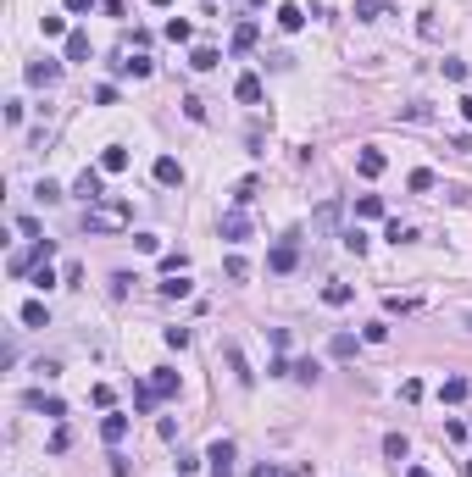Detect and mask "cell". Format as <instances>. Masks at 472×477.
<instances>
[{
	"mask_svg": "<svg viewBox=\"0 0 472 477\" xmlns=\"http://www.w3.org/2000/svg\"><path fill=\"white\" fill-rule=\"evenodd\" d=\"M56 78H62V62H50V56H45V62H28V83H45V89H50Z\"/></svg>",
	"mask_w": 472,
	"mask_h": 477,
	"instance_id": "6",
	"label": "cell"
},
{
	"mask_svg": "<svg viewBox=\"0 0 472 477\" xmlns=\"http://www.w3.org/2000/svg\"><path fill=\"white\" fill-rule=\"evenodd\" d=\"M73 194H78L83 206H100V200H106V183H100V166H83V172H78V183H73Z\"/></svg>",
	"mask_w": 472,
	"mask_h": 477,
	"instance_id": "2",
	"label": "cell"
},
{
	"mask_svg": "<svg viewBox=\"0 0 472 477\" xmlns=\"http://www.w3.org/2000/svg\"><path fill=\"white\" fill-rule=\"evenodd\" d=\"M467 322H472V317H467Z\"/></svg>",
	"mask_w": 472,
	"mask_h": 477,
	"instance_id": "49",
	"label": "cell"
},
{
	"mask_svg": "<svg viewBox=\"0 0 472 477\" xmlns=\"http://www.w3.org/2000/svg\"><path fill=\"white\" fill-rule=\"evenodd\" d=\"M328 355H333V361H350V355H356V339H350V333H333V339H328Z\"/></svg>",
	"mask_w": 472,
	"mask_h": 477,
	"instance_id": "16",
	"label": "cell"
},
{
	"mask_svg": "<svg viewBox=\"0 0 472 477\" xmlns=\"http://www.w3.org/2000/svg\"><path fill=\"white\" fill-rule=\"evenodd\" d=\"M189 34H195V28H189V22H183V17H172V22H167V39H172V45H183V39H189Z\"/></svg>",
	"mask_w": 472,
	"mask_h": 477,
	"instance_id": "30",
	"label": "cell"
},
{
	"mask_svg": "<svg viewBox=\"0 0 472 477\" xmlns=\"http://www.w3.org/2000/svg\"><path fill=\"white\" fill-rule=\"evenodd\" d=\"M156 183H167V189H172V183H183V166H178L172 156H161L156 161Z\"/></svg>",
	"mask_w": 472,
	"mask_h": 477,
	"instance_id": "13",
	"label": "cell"
},
{
	"mask_svg": "<svg viewBox=\"0 0 472 477\" xmlns=\"http://www.w3.org/2000/svg\"><path fill=\"white\" fill-rule=\"evenodd\" d=\"M250 477H278V467H272V461H261V467H256Z\"/></svg>",
	"mask_w": 472,
	"mask_h": 477,
	"instance_id": "44",
	"label": "cell"
},
{
	"mask_svg": "<svg viewBox=\"0 0 472 477\" xmlns=\"http://www.w3.org/2000/svg\"><path fill=\"white\" fill-rule=\"evenodd\" d=\"M300 22H306V11H300V6H278V28H284V34H295Z\"/></svg>",
	"mask_w": 472,
	"mask_h": 477,
	"instance_id": "19",
	"label": "cell"
},
{
	"mask_svg": "<svg viewBox=\"0 0 472 477\" xmlns=\"http://www.w3.org/2000/svg\"><path fill=\"white\" fill-rule=\"evenodd\" d=\"M67 444H73V433H67V427H56V433H50V455H62Z\"/></svg>",
	"mask_w": 472,
	"mask_h": 477,
	"instance_id": "40",
	"label": "cell"
},
{
	"mask_svg": "<svg viewBox=\"0 0 472 477\" xmlns=\"http://www.w3.org/2000/svg\"><path fill=\"white\" fill-rule=\"evenodd\" d=\"M405 183H411V189H417V194H428V189H433V172H428V166H417V172H411V178H405Z\"/></svg>",
	"mask_w": 472,
	"mask_h": 477,
	"instance_id": "31",
	"label": "cell"
},
{
	"mask_svg": "<svg viewBox=\"0 0 472 477\" xmlns=\"http://www.w3.org/2000/svg\"><path fill=\"white\" fill-rule=\"evenodd\" d=\"M28 405H34V411H45L50 422H56V416H67V405H62L56 394H28Z\"/></svg>",
	"mask_w": 472,
	"mask_h": 477,
	"instance_id": "11",
	"label": "cell"
},
{
	"mask_svg": "<svg viewBox=\"0 0 472 477\" xmlns=\"http://www.w3.org/2000/svg\"><path fill=\"white\" fill-rule=\"evenodd\" d=\"M151 394L172 399V394H178V372H156V378H151Z\"/></svg>",
	"mask_w": 472,
	"mask_h": 477,
	"instance_id": "14",
	"label": "cell"
},
{
	"mask_svg": "<svg viewBox=\"0 0 472 477\" xmlns=\"http://www.w3.org/2000/svg\"><path fill=\"white\" fill-rule=\"evenodd\" d=\"M384 306H389L394 317H405V311H417V300H400V294H389V300H384Z\"/></svg>",
	"mask_w": 472,
	"mask_h": 477,
	"instance_id": "41",
	"label": "cell"
},
{
	"mask_svg": "<svg viewBox=\"0 0 472 477\" xmlns=\"http://www.w3.org/2000/svg\"><path fill=\"white\" fill-rule=\"evenodd\" d=\"M361 339H367V344H384V339H389V327H384V322H367V327H361Z\"/></svg>",
	"mask_w": 472,
	"mask_h": 477,
	"instance_id": "36",
	"label": "cell"
},
{
	"mask_svg": "<svg viewBox=\"0 0 472 477\" xmlns=\"http://www.w3.org/2000/svg\"><path fill=\"white\" fill-rule=\"evenodd\" d=\"M405 450H411V444H405V433H389V439H384V455H389L394 467L405 461Z\"/></svg>",
	"mask_w": 472,
	"mask_h": 477,
	"instance_id": "25",
	"label": "cell"
},
{
	"mask_svg": "<svg viewBox=\"0 0 472 477\" xmlns=\"http://www.w3.org/2000/svg\"><path fill=\"white\" fill-rule=\"evenodd\" d=\"M22 327H50V311H45L39 300H28V306H22Z\"/></svg>",
	"mask_w": 472,
	"mask_h": 477,
	"instance_id": "17",
	"label": "cell"
},
{
	"mask_svg": "<svg viewBox=\"0 0 472 477\" xmlns=\"http://www.w3.org/2000/svg\"><path fill=\"white\" fill-rule=\"evenodd\" d=\"M28 250H34V261H50V255H56V239H34Z\"/></svg>",
	"mask_w": 472,
	"mask_h": 477,
	"instance_id": "35",
	"label": "cell"
},
{
	"mask_svg": "<svg viewBox=\"0 0 472 477\" xmlns=\"http://www.w3.org/2000/svg\"><path fill=\"white\" fill-rule=\"evenodd\" d=\"M405 477H433V472L428 467H405Z\"/></svg>",
	"mask_w": 472,
	"mask_h": 477,
	"instance_id": "46",
	"label": "cell"
},
{
	"mask_svg": "<svg viewBox=\"0 0 472 477\" xmlns=\"http://www.w3.org/2000/svg\"><path fill=\"white\" fill-rule=\"evenodd\" d=\"M217 62H223V56H217V50H211V45H200V50H195V56H189V67H195V73H211V67H217Z\"/></svg>",
	"mask_w": 472,
	"mask_h": 477,
	"instance_id": "20",
	"label": "cell"
},
{
	"mask_svg": "<svg viewBox=\"0 0 472 477\" xmlns=\"http://www.w3.org/2000/svg\"><path fill=\"white\" fill-rule=\"evenodd\" d=\"M67 62H89V34H67Z\"/></svg>",
	"mask_w": 472,
	"mask_h": 477,
	"instance_id": "23",
	"label": "cell"
},
{
	"mask_svg": "<svg viewBox=\"0 0 472 477\" xmlns=\"http://www.w3.org/2000/svg\"><path fill=\"white\" fill-rule=\"evenodd\" d=\"M350 300H356L350 283H328V289H322V306H350Z\"/></svg>",
	"mask_w": 472,
	"mask_h": 477,
	"instance_id": "15",
	"label": "cell"
},
{
	"mask_svg": "<svg viewBox=\"0 0 472 477\" xmlns=\"http://www.w3.org/2000/svg\"><path fill=\"white\" fill-rule=\"evenodd\" d=\"M234 94L244 100V106H256V100H261V78H256V73H244V78L234 83Z\"/></svg>",
	"mask_w": 472,
	"mask_h": 477,
	"instance_id": "12",
	"label": "cell"
},
{
	"mask_svg": "<svg viewBox=\"0 0 472 477\" xmlns=\"http://www.w3.org/2000/svg\"><path fill=\"white\" fill-rule=\"evenodd\" d=\"M333 222H339V206H333V200H328V206H322V211H317V228H333Z\"/></svg>",
	"mask_w": 472,
	"mask_h": 477,
	"instance_id": "38",
	"label": "cell"
},
{
	"mask_svg": "<svg viewBox=\"0 0 472 477\" xmlns=\"http://www.w3.org/2000/svg\"><path fill=\"white\" fill-rule=\"evenodd\" d=\"M250 45H256V22H239L234 28V56H244Z\"/></svg>",
	"mask_w": 472,
	"mask_h": 477,
	"instance_id": "22",
	"label": "cell"
},
{
	"mask_svg": "<svg viewBox=\"0 0 472 477\" xmlns=\"http://www.w3.org/2000/svg\"><path fill=\"white\" fill-rule=\"evenodd\" d=\"M183 266H189V261H183V250H172V255H161V272H167V278H178Z\"/></svg>",
	"mask_w": 472,
	"mask_h": 477,
	"instance_id": "33",
	"label": "cell"
},
{
	"mask_svg": "<svg viewBox=\"0 0 472 477\" xmlns=\"http://www.w3.org/2000/svg\"><path fill=\"white\" fill-rule=\"evenodd\" d=\"M223 278H228V283H244V278H250V266H244V255H228V261H223Z\"/></svg>",
	"mask_w": 472,
	"mask_h": 477,
	"instance_id": "24",
	"label": "cell"
},
{
	"mask_svg": "<svg viewBox=\"0 0 472 477\" xmlns=\"http://www.w3.org/2000/svg\"><path fill=\"white\" fill-rule=\"evenodd\" d=\"M356 217H373V222H378V217H384V200H378V194H361V200H356Z\"/></svg>",
	"mask_w": 472,
	"mask_h": 477,
	"instance_id": "27",
	"label": "cell"
},
{
	"mask_svg": "<svg viewBox=\"0 0 472 477\" xmlns=\"http://www.w3.org/2000/svg\"><path fill=\"white\" fill-rule=\"evenodd\" d=\"M111 73H134V78H151V62L134 56V62H111Z\"/></svg>",
	"mask_w": 472,
	"mask_h": 477,
	"instance_id": "26",
	"label": "cell"
},
{
	"mask_svg": "<svg viewBox=\"0 0 472 477\" xmlns=\"http://www.w3.org/2000/svg\"><path fill=\"white\" fill-rule=\"evenodd\" d=\"M34 289H56V272H50V261H45V266L34 272Z\"/></svg>",
	"mask_w": 472,
	"mask_h": 477,
	"instance_id": "39",
	"label": "cell"
},
{
	"mask_svg": "<svg viewBox=\"0 0 472 477\" xmlns=\"http://www.w3.org/2000/svg\"><path fill=\"white\" fill-rule=\"evenodd\" d=\"M100 439H106V444H123V439H128V416H117V411H111V416L100 422Z\"/></svg>",
	"mask_w": 472,
	"mask_h": 477,
	"instance_id": "7",
	"label": "cell"
},
{
	"mask_svg": "<svg viewBox=\"0 0 472 477\" xmlns=\"http://www.w3.org/2000/svg\"><path fill=\"white\" fill-rule=\"evenodd\" d=\"M223 355H228V366H234V378H239V383H250V378H256V372L244 366V355H239V344H223Z\"/></svg>",
	"mask_w": 472,
	"mask_h": 477,
	"instance_id": "18",
	"label": "cell"
},
{
	"mask_svg": "<svg viewBox=\"0 0 472 477\" xmlns=\"http://www.w3.org/2000/svg\"><path fill=\"white\" fill-rule=\"evenodd\" d=\"M134 244H139L145 255H156V250H161V239H156V234H134Z\"/></svg>",
	"mask_w": 472,
	"mask_h": 477,
	"instance_id": "42",
	"label": "cell"
},
{
	"mask_svg": "<svg viewBox=\"0 0 472 477\" xmlns=\"http://www.w3.org/2000/svg\"><path fill=\"white\" fill-rule=\"evenodd\" d=\"M83 228H89V234H123V228H128V206H123V200H100V206L83 211Z\"/></svg>",
	"mask_w": 472,
	"mask_h": 477,
	"instance_id": "1",
	"label": "cell"
},
{
	"mask_svg": "<svg viewBox=\"0 0 472 477\" xmlns=\"http://www.w3.org/2000/svg\"><path fill=\"white\" fill-rule=\"evenodd\" d=\"M256 194H261V183H256V178H244V183H239V189H234V206H250Z\"/></svg>",
	"mask_w": 472,
	"mask_h": 477,
	"instance_id": "29",
	"label": "cell"
},
{
	"mask_svg": "<svg viewBox=\"0 0 472 477\" xmlns=\"http://www.w3.org/2000/svg\"><path fill=\"white\" fill-rule=\"evenodd\" d=\"M100 172H128V150H123V145H106V156H100Z\"/></svg>",
	"mask_w": 472,
	"mask_h": 477,
	"instance_id": "9",
	"label": "cell"
},
{
	"mask_svg": "<svg viewBox=\"0 0 472 477\" xmlns=\"http://www.w3.org/2000/svg\"><path fill=\"white\" fill-rule=\"evenodd\" d=\"M439 399H445V405H461V399H467V378H445V383H439Z\"/></svg>",
	"mask_w": 472,
	"mask_h": 477,
	"instance_id": "10",
	"label": "cell"
},
{
	"mask_svg": "<svg viewBox=\"0 0 472 477\" xmlns=\"http://www.w3.org/2000/svg\"><path fill=\"white\" fill-rule=\"evenodd\" d=\"M34 200H39V206H56V200H62V189H56V183H50V178H45V183H39V189H34Z\"/></svg>",
	"mask_w": 472,
	"mask_h": 477,
	"instance_id": "32",
	"label": "cell"
},
{
	"mask_svg": "<svg viewBox=\"0 0 472 477\" xmlns=\"http://www.w3.org/2000/svg\"><path fill=\"white\" fill-rule=\"evenodd\" d=\"M384 166H389V161H384V150H361V156H356V172H361V178H378Z\"/></svg>",
	"mask_w": 472,
	"mask_h": 477,
	"instance_id": "8",
	"label": "cell"
},
{
	"mask_svg": "<svg viewBox=\"0 0 472 477\" xmlns=\"http://www.w3.org/2000/svg\"><path fill=\"white\" fill-rule=\"evenodd\" d=\"M461 117H467V122H472V100H461Z\"/></svg>",
	"mask_w": 472,
	"mask_h": 477,
	"instance_id": "47",
	"label": "cell"
},
{
	"mask_svg": "<svg viewBox=\"0 0 472 477\" xmlns=\"http://www.w3.org/2000/svg\"><path fill=\"white\" fill-rule=\"evenodd\" d=\"M62 6H67V11H89L95 0H62Z\"/></svg>",
	"mask_w": 472,
	"mask_h": 477,
	"instance_id": "45",
	"label": "cell"
},
{
	"mask_svg": "<svg viewBox=\"0 0 472 477\" xmlns=\"http://www.w3.org/2000/svg\"><path fill=\"white\" fill-rule=\"evenodd\" d=\"M206 461H211V477H234V444L217 439V444L206 450Z\"/></svg>",
	"mask_w": 472,
	"mask_h": 477,
	"instance_id": "4",
	"label": "cell"
},
{
	"mask_svg": "<svg viewBox=\"0 0 472 477\" xmlns=\"http://www.w3.org/2000/svg\"><path fill=\"white\" fill-rule=\"evenodd\" d=\"M461 477H472V461H467V467H461Z\"/></svg>",
	"mask_w": 472,
	"mask_h": 477,
	"instance_id": "48",
	"label": "cell"
},
{
	"mask_svg": "<svg viewBox=\"0 0 472 477\" xmlns=\"http://www.w3.org/2000/svg\"><path fill=\"white\" fill-rule=\"evenodd\" d=\"M95 6H100L106 17H123V0H95Z\"/></svg>",
	"mask_w": 472,
	"mask_h": 477,
	"instance_id": "43",
	"label": "cell"
},
{
	"mask_svg": "<svg viewBox=\"0 0 472 477\" xmlns=\"http://www.w3.org/2000/svg\"><path fill=\"white\" fill-rule=\"evenodd\" d=\"M217 228H223V239H250V217H244V206H234V211H223V222H217Z\"/></svg>",
	"mask_w": 472,
	"mask_h": 477,
	"instance_id": "5",
	"label": "cell"
},
{
	"mask_svg": "<svg viewBox=\"0 0 472 477\" xmlns=\"http://www.w3.org/2000/svg\"><path fill=\"white\" fill-rule=\"evenodd\" d=\"M384 234H389L394 244H411V239H417V234H411V228H405V222H389V228H384Z\"/></svg>",
	"mask_w": 472,
	"mask_h": 477,
	"instance_id": "37",
	"label": "cell"
},
{
	"mask_svg": "<svg viewBox=\"0 0 472 477\" xmlns=\"http://www.w3.org/2000/svg\"><path fill=\"white\" fill-rule=\"evenodd\" d=\"M161 294H167V300H183V294H189V278H183V272H178V278H172V283H161Z\"/></svg>",
	"mask_w": 472,
	"mask_h": 477,
	"instance_id": "34",
	"label": "cell"
},
{
	"mask_svg": "<svg viewBox=\"0 0 472 477\" xmlns=\"http://www.w3.org/2000/svg\"><path fill=\"white\" fill-rule=\"evenodd\" d=\"M356 17H361V22H378V17H384V0H356Z\"/></svg>",
	"mask_w": 472,
	"mask_h": 477,
	"instance_id": "28",
	"label": "cell"
},
{
	"mask_svg": "<svg viewBox=\"0 0 472 477\" xmlns=\"http://www.w3.org/2000/svg\"><path fill=\"white\" fill-rule=\"evenodd\" d=\"M267 266H272V272H295V266H300V244H295V234H289V239H278V244H272V255H267Z\"/></svg>",
	"mask_w": 472,
	"mask_h": 477,
	"instance_id": "3",
	"label": "cell"
},
{
	"mask_svg": "<svg viewBox=\"0 0 472 477\" xmlns=\"http://www.w3.org/2000/svg\"><path fill=\"white\" fill-rule=\"evenodd\" d=\"M317 372H322L317 361H289V378H295V383H317Z\"/></svg>",
	"mask_w": 472,
	"mask_h": 477,
	"instance_id": "21",
	"label": "cell"
}]
</instances>
